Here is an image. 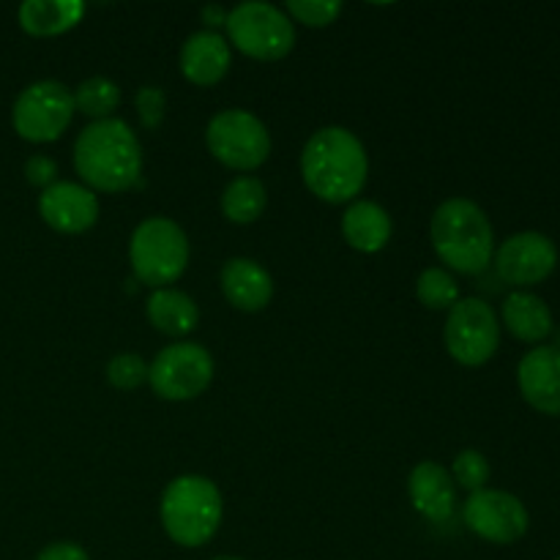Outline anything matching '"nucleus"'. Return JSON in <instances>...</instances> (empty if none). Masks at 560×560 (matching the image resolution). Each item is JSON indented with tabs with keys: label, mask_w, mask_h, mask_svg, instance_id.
Here are the masks:
<instances>
[{
	"label": "nucleus",
	"mask_w": 560,
	"mask_h": 560,
	"mask_svg": "<svg viewBox=\"0 0 560 560\" xmlns=\"http://www.w3.org/2000/svg\"><path fill=\"white\" fill-rule=\"evenodd\" d=\"M38 213L52 230L66 235L85 233L98 219V200L88 186L55 180L38 197Z\"/></svg>",
	"instance_id": "ddd939ff"
},
{
	"label": "nucleus",
	"mask_w": 560,
	"mask_h": 560,
	"mask_svg": "<svg viewBox=\"0 0 560 560\" xmlns=\"http://www.w3.org/2000/svg\"><path fill=\"white\" fill-rule=\"evenodd\" d=\"M129 262L137 282L153 290L170 288L189 266V238L173 219L151 217L131 233Z\"/></svg>",
	"instance_id": "39448f33"
},
{
	"label": "nucleus",
	"mask_w": 560,
	"mask_h": 560,
	"mask_svg": "<svg viewBox=\"0 0 560 560\" xmlns=\"http://www.w3.org/2000/svg\"><path fill=\"white\" fill-rule=\"evenodd\" d=\"M36 560H91V556L74 541H52L38 552Z\"/></svg>",
	"instance_id": "c756f323"
},
{
	"label": "nucleus",
	"mask_w": 560,
	"mask_h": 560,
	"mask_svg": "<svg viewBox=\"0 0 560 560\" xmlns=\"http://www.w3.org/2000/svg\"><path fill=\"white\" fill-rule=\"evenodd\" d=\"M454 479L459 481V487L470 492L485 490V485L490 481V463L476 448H465V452L454 457Z\"/></svg>",
	"instance_id": "a878e982"
},
{
	"label": "nucleus",
	"mask_w": 560,
	"mask_h": 560,
	"mask_svg": "<svg viewBox=\"0 0 560 560\" xmlns=\"http://www.w3.org/2000/svg\"><path fill=\"white\" fill-rule=\"evenodd\" d=\"M222 293L235 310L260 312L273 299V279L260 262L249 257H233L222 266Z\"/></svg>",
	"instance_id": "f3484780"
},
{
	"label": "nucleus",
	"mask_w": 560,
	"mask_h": 560,
	"mask_svg": "<svg viewBox=\"0 0 560 560\" xmlns=\"http://www.w3.org/2000/svg\"><path fill=\"white\" fill-rule=\"evenodd\" d=\"M463 520L468 530H474L479 539L492 545H512L528 534V509L517 495L503 490H479L470 492L465 501Z\"/></svg>",
	"instance_id": "9b49d317"
},
{
	"label": "nucleus",
	"mask_w": 560,
	"mask_h": 560,
	"mask_svg": "<svg viewBox=\"0 0 560 560\" xmlns=\"http://www.w3.org/2000/svg\"><path fill=\"white\" fill-rule=\"evenodd\" d=\"M230 44L217 31L191 33L180 49V71L191 85L211 88L224 80L230 69Z\"/></svg>",
	"instance_id": "dca6fc26"
},
{
	"label": "nucleus",
	"mask_w": 560,
	"mask_h": 560,
	"mask_svg": "<svg viewBox=\"0 0 560 560\" xmlns=\"http://www.w3.org/2000/svg\"><path fill=\"white\" fill-rule=\"evenodd\" d=\"M71 96H74V109H80L82 115L107 120L118 109L120 88L107 77H91V80L80 82L77 93H71Z\"/></svg>",
	"instance_id": "5701e85b"
},
{
	"label": "nucleus",
	"mask_w": 560,
	"mask_h": 560,
	"mask_svg": "<svg viewBox=\"0 0 560 560\" xmlns=\"http://www.w3.org/2000/svg\"><path fill=\"white\" fill-rule=\"evenodd\" d=\"M301 175L312 195L331 206H342L364 189L370 175L366 148L342 126L317 129L301 153Z\"/></svg>",
	"instance_id": "f257e3e1"
},
{
	"label": "nucleus",
	"mask_w": 560,
	"mask_h": 560,
	"mask_svg": "<svg viewBox=\"0 0 560 560\" xmlns=\"http://www.w3.org/2000/svg\"><path fill=\"white\" fill-rule=\"evenodd\" d=\"M206 142L217 162L241 173L257 170L271 153L266 124L246 109H222L213 115L206 129Z\"/></svg>",
	"instance_id": "0eeeda50"
},
{
	"label": "nucleus",
	"mask_w": 560,
	"mask_h": 560,
	"mask_svg": "<svg viewBox=\"0 0 560 560\" xmlns=\"http://www.w3.org/2000/svg\"><path fill=\"white\" fill-rule=\"evenodd\" d=\"M74 170L88 189L129 191L142 186V148L126 120H93L74 142Z\"/></svg>",
	"instance_id": "f03ea898"
},
{
	"label": "nucleus",
	"mask_w": 560,
	"mask_h": 560,
	"mask_svg": "<svg viewBox=\"0 0 560 560\" xmlns=\"http://www.w3.org/2000/svg\"><path fill=\"white\" fill-rule=\"evenodd\" d=\"M501 317L509 334L523 342H541L552 334V312L547 301L525 290H517L503 301Z\"/></svg>",
	"instance_id": "aec40b11"
},
{
	"label": "nucleus",
	"mask_w": 560,
	"mask_h": 560,
	"mask_svg": "<svg viewBox=\"0 0 560 560\" xmlns=\"http://www.w3.org/2000/svg\"><path fill=\"white\" fill-rule=\"evenodd\" d=\"M74 96L63 82L42 80L27 85L11 107V126L27 142H55L74 118Z\"/></svg>",
	"instance_id": "6e6552de"
},
{
	"label": "nucleus",
	"mask_w": 560,
	"mask_h": 560,
	"mask_svg": "<svg viewBox=\"0 0 560 560\" xmlns=\"http://www.w3.org/2000/svg\"><path fill=\"white\" fill-rule=\"evenodd\" d=\"M202 22H206L208 27H219L228 22V11L222 9V5H206L202 9Z\"/></svg>",
	"instance_id": "7c9ffc66"
},
{
	"label": "nucleus",
	"mask_w": 560,
	"mask_h": 560,
	"mask_svg": "<svg viewBox=\"0 0 560 560\" xmlns=\"http://www.w3.org/2000/svg\"><path fill=\"white\" fill-rule=\"evenodd\" d=\"M266 186L257 178H252V175H244V178L230 180L228 189H224L222 213L233 224H252L266 211Z\"/></svg>",
	"instance_id": "4be33fe9"
},
{
	"label": "nucleus",
	"mask_w": 560,
	"mask_h": 560,
	"mask_svg": "<svg viewBox=\"0 0 560 560\" xmlns=\"http://www.w3.org/2000/svg\"><path fill=\"white\" fill-rule=\"evenodd\" d=\"M288 11L306 27H326L342 14V3L337 0H290Z\"/></svg>",
	"instance_id": "bb28decb"
},
{
	"label": "nucleus",
	"mask_w": 560,
	"mask_h": 560,
	"mask_svg": "<svg viewBox=\"0 0 560 560\" xmlns=\"http://www.w3.org/2000/svg\"><path fill=\"white\" fill-rule=\"evenodd\" d=\"M137 115H140L142 126H145L148 131L159 129L164 120V109H167V93L162 91V88L156 85H145L137 91Z\"/></svg>",
	"instance_id": "cd10ccee"
},
{
	"label": "nucleus",
	"mask_w": 560,
	"mask_h": 560,
	"mask_svg": "<svg viewBox=\"0 0 560 560\" xmlns=\"http://www.w3.org/2000/svg\"><path fill=\"white\" fill-rule=\"evenodd\" d=\"M517 383L530 408L560 416V348L541 345L528 350L517 366Z\"/></svg>",
	"instance_id": "4468645a"
},
{
	"label": "nucleus",
	"mask_w": 560,
	"mask_h": 560,
	"mask_svg": "<svg viewBox=\"0 0 560 560\" xmlns=\"http://www.w3.org/2000/svg\"><path fill=\"white\" fill-rule=\"evenodd\" d=\"M416 295L427 310H452L459 301V288L454 277L443 268H427L416 282Z\"/></svg>",
	"instance_id": "b1692460"
},
{
	"label": "nucleus",
	"mask_w": 560,
	"mask_h": 560,
	"mask_svg": "<svg viewBox=\"0 0 560 560\" xmlns=\"http://www.w3.org/2000/svg\"><path fill=\"white\" fill-rule=\"evenodd\" d=\"M145 315L151 326L159 334H167V337H186L200 320V310L191 301V295L173 288L153 290L151 299H148Z\"/></svg>",
	"instance_id": "412c9836"
},
{
	"label": "nucleus",
	"mask_w": 560,
	"mask_h": 560,
	"mask_svg": "<svg viewBox=\"0 0 560 560\" xmlns=\"http://www.w3.org/2000/svg\"><path fill=\"white\" fill-rule=\"evenodd\" d=\"M107 381L120 392L140 388L148 381V361L137 353H120L107 364Z\"/></svg>",
	"instance_id": "393cba45"
},
{
	"label": "nucleus",
	"mask_w": 560,
	"mask_h": 560,
	"mask_svg": "<svg viewBox=\"0 0 560 560\" xmlns=\"http://www.w3.org/2000/svg\"><path fill=\"white\" fill-rule=\"evenodd\" d=\"M25 178L27 184L49 189L55 184V178H58V164H55V159L36 153V156H31L25 162Z\"/></svg>",
	"instance_id": "c85d7f7f"
},
{
	"label": "nucleus",
	"mask_w": 560,
	"mask_h": 560,
	"mask_svg": "<svg viewBox=\"0 0 560 560\" xmlns=\"http://www.w3.org/2000/svg\"><path fill=\"white\" fill-rule=\"evenodd\" d=\"M224 27H228L230 42L246 58L282 60L295 47V27L288 14L271 3H260V0L241 3L228 11Z\"/></svg>",
	"instance_id": "423d86ee"
},
{
	"label": "nucleus",
	"mask_w": 560,
	"mask_h": 560,
	"mask_svg": "<svg viewBox=\"0 0 560 560\" xmlns=\"http://www.w3.org/2000/svg\"><path fill=\"white\" fill-rule=\"evenodd\" d=\"M446 350L457 364L481 366L495 355L501 326L492 306L481 299H459L446 317Z\"/></svg>",
	"instance_id": "9d476101"
},
{
	"label": "nucleus",
	"mask_w": 560,
	"mask_h": 560,
	"mask_svg": "<svg viewBox=\"0 0 560 560\" xmlns=\"http://www.w3.org/2000/svg\"><path fill=\"white\" fill-rule=\"evenodd\" d=\"M432 249L448 268L465 277L487 271L495 257V233L487 213L468 197H452L430 222Z\"/></svg>",
	"instance_id": "7ed1b4c3"
},
{
	"label": "nucleus",
	"mask_w": 560,
	"mask_h": 560,
	"mask_svg": "<svg viewBox=\"0 0 560 560\" xmlns=\"http://www.w3.org/2000/svg\"><path fill=\"white\" fill-rule=\"evenodd\" d=\"M213 560H244V558H230V556H222V558H213Z\"/></svg>",
	"instance_id": "2f4dec72"
},
{
	"label": "nucleus",
	"mask_w": 560,
	"mask_h": 560,
	"mask_svg": "<svg viewBox=\"0 0 560 560\" xmlns=\"http://www.w3.org/2000/svg\"><path fill=\"white\" fill-rule=\"evenodd\" d=\"M498 277L509 284H539L556 271L558 246L536 230L512 235L495 252Z\"/></svg>",
	"instance_id": "f8f14e48"
},
{
	"label": "nucleus",
	"mask_w": 560,
	"mask_h": 560,
	"mask_svg": "<svg viewBox=\"0 0 560 560\" xmlns=\"http://www.w3.org/2000/svg\"><path fill=\"white\" fill-rule=\"evenodd\" d=\"M85 16V3L80 0H25L16 11L20 27L27 36L52 38L69 33Z\"/></svg>",
	"instance_id": "a211bd4d"
},
{
	"label": "nucleus",
	"mask_w": 560,
	"mask_h": 560,
	"mask_svg": "<svg viewBox=\"0 0 560 560\" xmlns=\"http://www.w3.org/2000/svg\"><path fill=\"white\" fill-rule=\"evenodd\" d=\"M159 514L175 545L202 547L222 525V492L206 476H178L164 487Z\"/></svg>",
	"instance_id": "20e7f679"
},
{
	"label": "nucleus",
	"mask_w": 560,
	"mask_h": 560,
	"mask_svg": "<svg viewBox=\"0 0 560 560\" xmlns=\"http://www.w3.org/2000/svg\"><path fill=\"white\" fill-rule=\"evenodd\" d=\"M408 492L416 512L430 523H448L454 517L457 490L454 479L443 465L419 463L408 476Z\"/></svg>",
	"instance_id": "2eb2a0df"
},
{
	"label": "nucleus",
	"mask_w": 560,
	"mask_h": 560,
	"mask_svg": "<svg viewBox=\"0 0 560 560\" xmlns=\"http://www.w3.org/2000/svg\"><path fill=\"white\" fill-rule=\"evenodd\" d=\"M558 560H560V558H558Z\"/></svg>",
	"instance_id": "473e14b6"
},
{
	"label": "nucleus",
	"mask_w": 560,
	"mask_h": 560,
	"mask_svg": "<svg viewBox=\"0 0 560 560\" xmlns=\"http://www.w3.org/2000/svg\"><path fill=\"white\" fill-rule=\"evenodd\" d=\"M213 359L202 345L178 342L159 350L153 364L148 366V383L153 394L167 402H186L195 399L211 386Z\"/></svg>",
	"instance_id": "1a4fd4ad"
},
{
	"label": "nucleus",
	"mask_w": 560,
	"mask_h": 560,
	"mask_svg": "<svg viewBox=\"0 0 560 560\" xmlns=\"http://www.w3.org/2000/svg\"><path fill=\"white\" fill-rule=\"evenodd\" d=\"M392 217L383 206L370 200H355L342 217V235L355 252H381L392 241Z\"/></svg>",
	"instance_id": "6ab92c4d"
}]
</instances>
